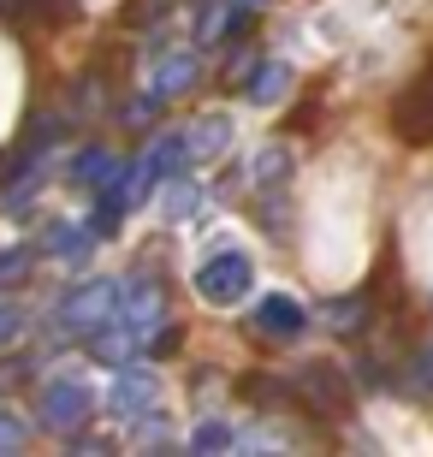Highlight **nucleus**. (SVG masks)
Instances as JSON below:
<instances>
[{
    "label": "nucleus",
    "instance_id": "obj_1",
    "mask_svg": "<svg viewBox=\"0 0 433 457\" xmlns=\"http://www.w3.org/2000/svg\"><path fill=\"white\" fill-rule=\"evenodd\" d=\"M250 286H255V262L244 250H214L196 268V297H202V303H214V309L244 303V297H250Z\"/></svg>",
    "mask_w": 433,
    "mask_h": 457
},
{
    "label": "nucleus",
    "instance_id": "obj_2",
    "mask_svg": "<svg viewBox=\"0 0 433 457\" xmlns=\"http://www.w3.org/2000/svg\"><path fill=\"white\" fill-rule=\"evenodd\" d=\"M89 416H96V398H89L84 380H54L36 398V422L48 428V434H78Z\"/></svg>",
    "mask_w": 433,
    "mask_h": 457
},
{
    "label": "nucleus",
    "instance_id": "obj_3",
    "mask_svg": "<svg viewBox=\"0 0 433 457\" xmlns=\"http://www.w3.org/2000/svg\"><path fill=\"white\" fill-rule=\"evenodd\" d=\"M60 321L78 327V333H101V327H113L119 321V279H84V286L60 303Z\"/></svg>",
    "mask_w": 433,
    "mask_h": 457
},
{
    "label": "nucleus",
    "instance_id": "obj_4",
    "mask_svg": "<svg viewBox=\"0 0 433 457\" xmlns=\"http://www.w3.org/2000/svg\"><path fill=\"white\" fill-rule=\"evenodd\" d=\"M291 392H297L315 416H345L350 410V386H345V374H338L333 362H303V369L291 374Z\"/></svg>",
    "mask_w": 433,
    "mask_h": 457
},
{
    "label": "nucleus",
    "instance_id": "obj_5",
    "mask_svg": "<svg viewBox=\"0 0 433 457\" xmlns=\"http://www.w3.org/2000/svg\"><path fill=\"white\" fill-rule=\"evenodd\" d=\"M255 327H262L267 339H303V333H309V309H303L297 297L273 291V297L255 303Z\"/></svg>",
    "mask_w": 433,
    "mask_h": 457
},
{
    "label": "nucleus",
    "instance_id": "obj_6",
    "mask_svg": "<svg viewBox=\"0 0 433 457\" xmlns=\"http://www.w3.org/2000/svg\"><path fill=\"white\" fill-rule=\"evenodd\" d=\"M237 84H244V102L250 107H273L285 89H291V66H285V60H255L250 78H237Z\"/></svg>",
    "mask_w": 433,
    "mask_h": 457
},
{
    "label": "nucleus",
    "instance_id": "obj_7",
    "mask_svg": "<svg viewBox=\"0 0 433 457\" xmlns=\"http://www.w3.org/2000/svg\"><path fill=\"white\" fill-rule=\"evenodd\" d=\"M154 398H161V386H154V374H125V380H119L113 386V398H107V410H113V416H125V422H137V416H143V410H154Z\"/></svg>",
    "mask_w": 433,
    "mask_h": 457
},
{
    "label": "nucleus",
    "instance_id": "obj_8",
    "mask_svg": "<svg viewBox=\"0 0 433 457\" xmlns=\"http://www.w3.org/2000/svg\"><path fill=\"white\" fill-rule=\"evenodd\" d=\"M161 321V286L154 279H137L131 297L119 291V327H131V333H143V327Z\"/></svg>",
    "mask_w": 433,
    "mask_h": 457
},
{
    "label": "nucleus",
    "instance_id": "obj_9",
    "mask_svg": "<svg viewBox=\"0 0 433 457\" xmlns=\"http://www.w3.org/2000/svg\"><path fill=\"white\" fill-rule=\"evenodd\" d=\"M113 179H119V154L101 149V143H89V149L71 161V185L78 190H107Z\"/></svg>",
    "mask_w": 433,
    "mask_h": 457
},
{
    "label": "nucleus",
    "instance_id": "obj_10",
    "mask_svg": "<svg viewBox=\"0 0 433 457\" xmlns=\"http://www.w3.org/2000/svg\"><path fill=\"white\" fill-rule=\"evenodd\" d=\"M226 143H232V125H226L220 113H208V119H196V125L184 131V161H214Z\"/></svg>",
    "mask_w": 433,
    "mask_h": 457
},
{
    "label": "nucleus",
    "instance_id": "obj_11",
    "mask_svg": "<svg viewBox=\"0 0 433 457\" xmlns=\"http://www.w3.org/2000/svg\"><path fill=\"white\" fill-rule=\"evenodd\" d=\"M202 78V66H196V54H172V60H161L154 66V78H149V89L161 96V102H172V96H184V89Z\"/></svg>",
    "mask_w": 433,
    "mask_h": 457
},
{
    "label": "nucleus",
    "instance_id": "obj_12",
    "mask_svg": "<svg viewBox=\"0 0 433 457\" xmlns=\"http://www.w3.org/2000/svg\"><path fill=\"white\" fill-rule=\"evenodd\" d=\"M48 250H54V255H66L71 268H84V262H89V237L78 232V226L54 220V226H48Z\"/></svg>",
    "mask_w": 433,
    "mask_h": 457
},
{
    "label": "nucleus",
    "instance_id": "obj_13",
    "mask_svg": "<svg viewBox=\"0 0 433 457\" xmlns=\"http://www.w3.org/2000/svg\"><path fill=\"white\" fill-rule=\"evenodd\" d=\"M285 179H291V149H285V143L255 154V185H285Z\"/></svg>",
    "mask_w": 433,
    "mask_h": 457
},
{
    "label": "nucleus",
    "instance_id": "obj_14",
    "mask_svg": "<svg viewBox=\"0 0 433 457\" xmlns=\"http://www.w3.org/2000/svg\"><path fill=\"white\" fill-rule=\"evenodd\" d=\"M196 208H202V190L190 185V179H179V185L167 190V220H190Z\"/></svg>",
    "mask_w": 433,
    "mask_h": 457
},
{
    "label": "nucleus",
    "instance_id": "obj_15",
    "mask_svg": "<svg viewBox=\"0 0 433 457\" xmlns=\"http://www.w3.org/2000/svg\"><path fill=\"white\" fill-rule=\"evenodd\" d=\"M30 244H12V250H0V291L6 286H18V279H24V273H30Z\"/></svg>",
    "mask_w": 433,
    "mask_h": 457
},
{
    "label": "nucleus",
    "instance_id": "obj_16",
    "mask_svg": "<svg viewBox=\"0 0 433 457\" xmlns=\"http://www.w3.org/2000/svg\"><path fill=\"white\" fill-rule=\"evenodd\" d=\"M362 297H345V303H327V321H333V333H362Z\"/></svg>",
    "mask_w": 433,
    "mask_h": 457
},
{
    "label": "nucleus",
    "instance_id": "obj_17",
    "mask_svg": "<svg viewBox=\"0 0 433 457\" xmlns=\"http://www.w3.org/2000/svg\"><path fill=\"white\" fill-rule=\"evenodd\" d=\"M161 107H167V102H161V96L149 89V96H137V102L125 107V125H137V131H149V119H161Z\"/></svg>",
    "mask_w": 433,
    "mask_h": 457
},
{
    "label": "nucleus",
    "instance_id": "obj_18",
    "mask_svg": "<svg viewBox=\"0 0 433 457\" xmlns=\"http://www.w3.org/2000/svg\"><path fill=\"white\" fill-rule=\"evenodd\" d=\"M24 440H30V434H24V422H18L12 410H0V457H6V452H18Z\"/></svg>",
    "mask_w": 433,
    "mask_h": 457
},
{
    "label": "nucleus",
    "instance_id": "obj_19",
    "mask_svg": "<svg viewBox=\"0 0 433 457\" xmlns=\"http://www.w3.org/2000/svg\"><path fill=\"white\" fill-rule=\"evenodd\" d=\"M18 333H24V315H18L12 303H0V351H6V345H12Z\"/></svg>",
    "mask_w": 433,
    "mask_h": 457
},
{
    "label": "nucleus",
    "instance_id": "obj_20",
    "mask_svg": "<svg viewBox=\"0 0 433 457\" xmlns=\"http://www.w3.org/2000/svg\"><path fill=\"white\" fill-rule=\"evenodd\" d=\"M232 440V434H226V428L220 422H208V428H196V452H220V445Z\"/></svg>",
    "mask_w": 433,
    "mask_h": 457
},
{
    "label": "nucleus",
    "instance_id": "obj_21",
    "mask_svg": "<svg viewBox=\"0 0 433 457\" xmlns=\"http://www.w3.org/2000/svg\"><path fill=\"white\" fill-rule=\"evenodd\" d=\"M416 392H433V345L416 356Z\"/></svg>",
    "mask_w": 433,
    "mask_h": 457
},
{
    "label": "nucleus",
    "instance_id": "obj_22",
    "mask_svg": "<svg viewBox=\"0 0 433 457\" xmlns=\"http://www.w3.org/2000/svg\"><path fill=\"white\" fill-rule=\"evenodd\" d=\"M30 374V356H12V369H0V386H18Z\"/></svg>",
    "mask_w": 433,
    "mask_h": 457
},
{
    "label": "nucleus",
    "instance_id": "obj_23",
    "mask_svg": "<svg viewBox=\"0 0 433 457\" xmlns=\"http://www.w3.org/2000/svg\"><path fill=\"white\" fill-rule=\"evenodd\" d=\"M244 6H262V0H244Z\"/></svg>",
    "mask_w": 433,
    "mask_h": 457
}]
</instances>
